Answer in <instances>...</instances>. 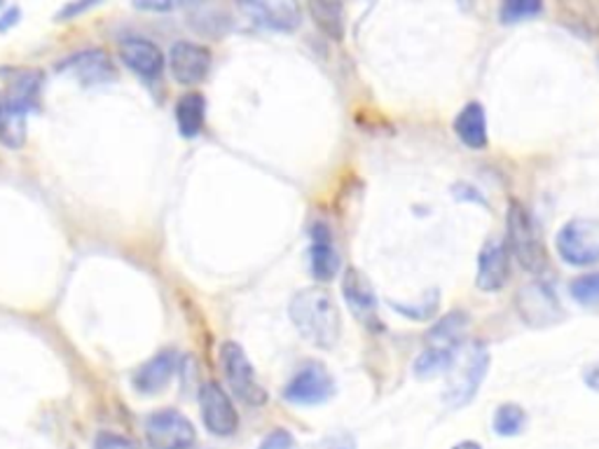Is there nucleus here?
Instances as JSON below:
<instances>
[{
  "mask_svg": "<svg viewBox=\"0 0 599 449\" xmlns=\"http://www.w3.org/2000/svg\"><path fill=\"white\" fill-rule=\"evenodd\" d=\"M509 247L527 272L538 274L548 267V253L538 234V225L520 201H513L509 209Z\"/></svg>",
  "mask_w": 599,
  "mask_h": 449,
  "instance_id": "nucleus-4",
  "label": "nucleus"
},
{
  "mask_svg": "<svg viewBox=\"0 0 599 449\" xmlns=\"http://www.w3.org/2000/svg\"><path fill=\"white\" fill-rule=\"evenodd\" d=\"M333 374L322 363L300 368L284 388V398L293 405H322L335 396Z\"/></svg>",
  "mask_w": 599,
  "mask_h": 449,
  "instance_id": "nucleus-8",
  "label": "nucleus"
},
{
  "mask_svg": "<svg viewBox=\"0 0 599 449\" xmlns=\"http://www.w3.org/2000/svg\"><path fill=\"white\" fill-rule=\"evenodd\" d=\"M41 83H43V78H41V73H37V70H22V73H17L14 78H12L8 99L19 110L29 112L37 103V94H41Z\"/></svg>",
  "mask_w": 599,
  "mask_h": 449,
  "instance_id": "nucleus-23",
  "label": "nucleus"
},
{
  "mask_svg": "<svg viewBox=\"0 0 599 449\" xmlns=\"http://www.w3.org/2000/svg\"><path fill=\"white\" fill-rule=\"evenodd\" d=\"M309 449H356V440L349 434H335L314 442Z\"/></svg>",
  "mask_w": 599,
  "mask_h": 449,
  "instance_id": "nucleus-29",
  "label": "nucleus"
},
{
  "mask_svg": "<svg viewBox=\"0 0 599 449\" xmlns=\"http://www.w3.org/2000/svg\"><path fill=\"white\" fill-rule=\"evenodd\" d=\"M511 276V255H509V243L490 239L482 247L478 258V276L476 286L484 293H497L505 286V281Z\"/></svg>",
  "mask_w": 599,
  "mask_h": 449,
  "instance_id": "nucleus-12",
  "label": "nucleus"
},
{
  "mask_svg": "<svg viewBox=\"0 0 599 449\" xmlns=\"http://www.w3.org/2000/svg\"><path fill=\"white\" fill-rule=\"evenodd\" d=\"M94 449H137V445L131 442L127 436L104 430V434H99L97 442H94Z\"/></svg>",
  "mask_w": 599,
  "mask_h": 449,
  "instance_id": "nucleus-28",
  "label": "nucleus"
},
{
  "mask_svg": "<svg viewBox=\"0 0 599 449\" xmlns=\"http://www.w3.org/2000/svg\"><path fill=\"white\" fill-rule=\"evenodd\" d=\"M453 449H482L478 442H473V440H466V442H459L457 447H453Z\"/></svg>",
  "mask_w": 599,
  "mask_h": 449,
  "instance_id": "nucleus-34",
  "label": "nucleus"
},
{
  "mask_svg": "<svg viewBox=\"0 0 599 449\" xmlns=\"http://www.w3.org/2000/svg\"><path fill=\"white\" fill-rule=\"evenodd\" d=\"M168 68H172L176 83L197 85L211 70V52L190 41L174 43L172 52H168Z\"/></svg>",
  "mask_w": 599,
  "mask_h": 449,
  "instance_id": "nucleus-10",
  "label": "nucleus"
},
{
  "mask_svg": "<svg viewBox=\"0 0 599 449\" xmlns=\"http://www.w3.org/2000/svg\"><path fill=\"white\" fill-rule=\"evenodd\" d=\"M206 120V99L199 91H187L176 103V124L181 136L195 139L202 134Z\"/></svg>",
  "mask_w": 599,
  "mask_h": 449,
  "instance_id": "nucleus-20",
  "label": "nucleus"
},
{
  "mask_svg": "<svg viewBox=\"0 0 599 449\" xmlns=\"http://www.w3.org/2000/svg\"><path fill=\"white\" fill-rule=\"evenodd\" d=\"M518 311L522 316V321L534 328L551 326L562 318V309L555 293L543 284H532L518 293Z\"/></svg>",
  "mask_w": 599,
  "mask_h": 449,
  "instance_id": "nucleus-11",
  "label": "nucleus"
},
{
  "mask_svg": "<svg viewBox=\"0 0 599 449\" xmlns=\"http://www.w3.org/2000/svg\"><path fill=\"white\" fill-rule=\"evenodd\" d=\"M17 19H19V8H17V6L6 8V12L0 14V31H6L8 26L17 24Z\"/></svg>",
  "mask_w": 599,
  "mask_h": 449,
  "instance_id": "nucleus-32",
  "label": "nucleus"
},
{
  "mask_svg": "<svg viewBox=\"0 0 599 449\" xmlns=\"http://www.w3.org/2000/svg\"><path fill=\"white\" fill-rule=\"evenodd\" d=\"M199 409H202V421L211 430L214 436L228 438L237 434L239 415L230 401L228 393L222 391L218 382H204L199 388Z\"/></svg>",
  "mask_w": 599,
  "mask_h": 449,
  "instance_id": "nucleus-9",
  "label": "nucleus"
},
{
  "mask_svg": "<svg viewBox=\"0 0 599 449\" xmlns=\"http://www.w3.org/2000/svg\"><path fill=\"white\" fill-rule=\"evenodd\" d=\"M309 14L314 17L316 26L322 29L333 41L345 37V6L330 3V0H314L309 3Z\"/></svg>",
  "mask_w": 599,
  "mask_h": 449,
  "instance_id": "nucleus-22",
  "label": "nucleus"
},
{
  "mask_svg": "<svg viewBox=\"0 0 599 449\" xmlns=\"http://www.w3.org/2000/svg\"><path fill=\"white\" fill-rule=\"evenodd\" d=\"M557 253L574 267H590L599 262V222L590 218L569 220L557 232Z\"/></svg>",
  "mask_w": 599,
  "mask_h": 449,
  "instance_id": "nucleus-5",
  "label": "nucleus"
},
{
  "mask_svg": "<svg viewBox=\"0 0 599 449\" xmlns=\"http://www.w3.org/2000/svg\"><path fill=\"white\" fill-rule=\"evenodd\" d=\"M524 424H527V415H524V409L520 405H515V403L499 405L497 415H494L497 436H505V438L520 436Z\"/></svg>",
  "mask_w": 599,
  "mask_h": 449,
  "instance_id": "nucleus-24",
  "label": "nucleus"
},
{
  "mask_svg": "<svg viewBox=\"0 0 599 449\" xmlns=\"http://www.w3.org/2000/svg\"><path fill=\"white\" fill-rule=\"evenodd\" d=\"M309 260L312 274L316 281H330L337 274V270H340V255H337L333 247V234L328 230V225L324 222H314L312 228Z\"/></svg>",
  "mask_w": 599,
  "mask_h": 449,
  "instance_id": "nucleus-18",
  "label": "nucleus"
},
{
  "mask_svg": "<svg viewBox=\"0 0 599 449\" xmlns=\"http://www.w3.org/2000/svg\"><path fill=\"white\" fill-rule=\"evenodd\" d=\"M26 139V112L0 94V143L22 147Z\"/></svg>",
  "mask_w": 599,
  "mask_h": 449,
  "instance_id": "nucleus-21",
  "label": "nucleus"
},
{
  "mask_svg": "<svg viewBox=\"0 0 599 449\" xmlns=\"http://www.w3.org/2000/svg\"><path fill=\"white\" fill-rule=\"evenodd\" d=\"M293 447H295V438L288 434V430L276 428L262 438L258 449H293Z\"/></svg>",
  "mask_w": 599,
  "mask_h": 449,
  "instance_id": "nucleus-27",
  "label": "nucleus"
},
{
  "mask_svg": "<svg viewBox=\"0 0 599 449\" xmlns=\"http://www.w3.org/2000/svg\"><path fill=\"white\" fill-rule=\"evenodd\" d=\"M291 321L297 332L318 349H333L340 340L342 316L335 297L326 288H303L291 299Z\"/></svg>",
  "mask_w": 599,
  "mask_h": 449,
  "instance_id": "nucleus-1",
  "label": "nucleus"
},
{
  "mask_svg": "<svg viewBox=\"0 0 599 449\" xmlns=\"http://www.w3.org/2000/svg\"><path fill=\"white\" fill-rule=\"evenodd\" d=\"M239 10L247 12L255 24L272 31H295L303 22V12L293 0H253V3H241Z\"/></svg>",
  "mask_w": 599,
  "mask_h": 449,
  "instance_id": "nucleus-13",
  "label": "nucleus"
},
{
  "mask_svg": "<svg viewBox=\"0 0 599 449\" xmlns=\"http://www.w3.org/2000/svg\"><path fill=\"white\" fill-rule=\"evenodd\" d=\"M122 62L145 80H155L164 70L162 50L148 37H127L120 45Z\"/></svg>",
  "mask_w": 599,
  "mask_h": 449,
  "instance_id": "nucleus-16",
  "label": "nucleus"
},
{
  "mask_svg": "<svg viewBox=\"0 0 599 449\" xmlns=\"http://www.w3.org/2000/svg\"><path fill=\"white\" fill-rule=\"evenodd\" d=\"M145 440L153 449H190L197 440V430L183 412L166 407L145 419Z\"/></svg>",
  "mask_w": 599,
  "mask_h": 449,
  "instance_id": "nucleus-6",
  "label": "nucleus"
},
{
  "mask_svg": "<svg viewBox=\"0 0 599 449\" xmlns=\"http://www.w3.org/2000/svg\"><path fill=\"white\" fill-rule=\"evenodd\" d=\"M569 293L578 305L597 307L599 305V272L574 278L571 286H569Z\"/></svg>",
  "mask_w": 599,
  "mask_h": 449,
  "instance_id": "nucleus-25",
  "label": "nucleus"
},
{
  "mask_svg": "<svg viewBox=\"0 0 599 449\" xmlns=\"http://www.w3.org/2000/svg\"><path fill=\"white\" fill-rule=\"evenodd\" d=\"M490 372V351L484 344L476 342L464 353L457 355L453 368L447 370V386L443 391V403L453 409H459L476 398L480 384Z\"/></svg>",
  "mask_w": 599,
  "mask_h": 449,
  "instance_id": "nucleus-3",
  "label": "nucleus"
},
{
  "mask_svg": "<svg viewBox=\"0 0 599 449\" xmlns=\"http://www.w3.org/2000/svg\"><path fill=\"white\" fill-rule=\"evenodd\" d=\"M342 293H345L349 309L359 316V321H363L372 328L378 326V295H374L372 284L361 270L349 267L345 272Z\"/></svg>",
  "mask_w": 599,
  "mask_h": 449,
  "instance_id": "nucleus-14",
  "label": "nucleus"
},
{
  "mask_svg": "<svg viewBox=\"0 0 599 449\" xmlns=\"http://www.w3.org/2000/svg\"><path fill=\"white\" fill-rule=\"evenodd\" d=\"M541 12H543V6L538 3V0H509V3L501 6L499 17L503 24H515V22H522V19H532Z\"/></svg>",
  "mask_w": 599,
  "mask_h": 449,
  "instance_id": "nucleus-26",
  "label": "nucleus"
},
{
  "mask_svg": "<svg viewBox=\"0 0 599 449\" xmlns=\"http://www.w3.org/2000/svg\"><path fill=\"white\" fill-rule=\"evenodd\" d=\"M220 363L237 398L253 407L268 403V391L258 384L255 370L237 342H222Z\"/></svg>",
  "mask_w": 599,
  "mask_h": 449,
  "instance_id": "nucleus-7",
  "label": "nucleus"
},
{
  "mask_svg": "<svg viewBox=\"0 0 599 449\" xmlns=\"http://www.w3.org/2000/svg\"><path fill=\"white\" fill-rule=\"evenodd\" d=\"M94 6H97V3H94V0H91V3H70L59 14H56V19H59V22H64V19H70V17H75V14L87 10V8H94Z\"/></svg>",
  "mask_w": 599,
  "mask_h": 449,
  "instance_id": "nucleus-30",
  "label": "nucleus"
},
{
  "mask_svg": "<svg viewBox=\"0 0 599 449\" xmlns=\"http://www.w3.org/2000/svg\"><path fill=\"white\" fill-rule=\"evenodd\" d=\"M62 70L73 73L83 85H101L116 80V64L110 62V56L104 50H87L68 56L66 62L59 64Z\"/></svg>",
  "mask_w": 599,
  "mask_h": 449,
  "instance_id": "nucleus-15",
  "label": "nucleus"
},
{
  "mask_svg": "<svg viewBox=\"0 0 599 449\" xmlns=\"http://www.w3.org/2000/svg\"><path fill=\"white\" fill-rule=\"evenodd\" d=\"M464 326L466 316L461 311H453L431 328V332L426 335L424 349L415 361V374L420 380L438 377V374L453 368L459 355Z\"/></svg>",
  "mask_w": 599,
  "mask_h": 449,
  "instance_id": "nucleus-2",
  "label": "nucleus"
},
{
  "mask_svg": "<svg viewBox=\"0 0 599 449\" xmlns=\"http://www.w3.org/2000/svg\"><path fill=\"white\" fill-rule=\"evenodd\" d=\"M584 380H586V384H588L590 388L599 391V361H595V363H590V365L586 368Z\"/></svg>",
  "mask_w": 599,
  "mask_h": 449,
  "instance_id": "nucleus-31",
  "label": "nucleus"
},
{
  "mask_svg": "<svg viewBox=\"0 0 599 449\" xmlns=\"http://www.w3.org/2000/svg\"><path fill=\"white\" fill-rule=\"evenodd\" d=\"M178 359L174 351H160L148 363H143L134 374V388L145 396H153V393L162 391L168 382H172L176 372Z\"/></svg>",
  "mask_w": 599,
  "mask_h": 449,
  "instance_id": "nucleus-17",
  "label": "nucleus"
},
{
  "mask_svg": "<svg viewBox=\"0 0 599 449\" xmlns=\"http://www.w3.org/2000/svg\"><path fill=\"white\" fill-rule=\"evenodd\" d=\"M455 134L459 141L473 150H482L487 145V120L480 103H468L455 120Z\"/></svg>",
  "mask_w": 599,
  "mask_h": 449,
  "instance_id": "nucleus-19",
  "label": "nucleus"
},
{
  "mask_svg": "<svg viewBox=\"0 0 599 449\" xmlns=\"http://www.w3.org/2000/svg\"><path fill=\"white\" fill-rule=\"evenodd\" d=\"M139 10H155V12H168L174 3H137Z\"/></svg>",
  "mask_w": 599,
  "mask_h": 449,
  "instance_id": "nucleus-33",
  "label": "nucleus"
}]
</instances>
